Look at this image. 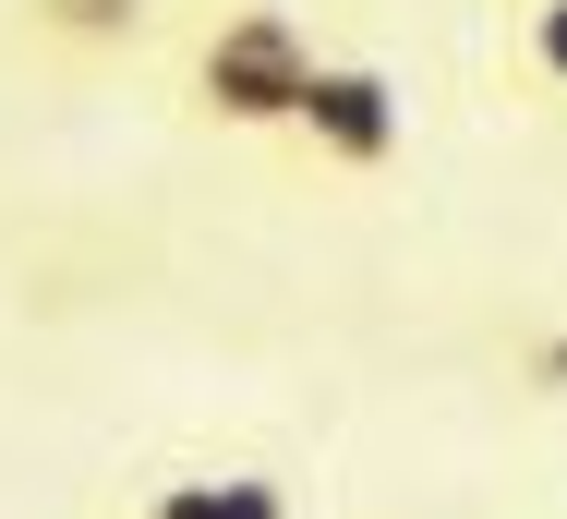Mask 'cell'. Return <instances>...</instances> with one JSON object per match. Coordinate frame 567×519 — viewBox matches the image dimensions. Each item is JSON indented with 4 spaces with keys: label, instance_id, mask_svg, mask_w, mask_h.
Listing matches in <instances>:
<instances>
[{
    "label": "cell",
    "instance_id": "1",
    "mask_svg": "<svg viewBox=\"0 0 567 519\" xmlns=\"http://www.w3.org/2000/svg\"><path fill=\"white\" fill-rule=\"evenodd\" d=\"M315 73H327V49L278 0H229L218 24L194 37V109L229 121V133H290L302 98H315Z\"/></svg>",
    "mask_w": 567,
    "mask_h": 519
},
{
    "label": "cell",
    "instance_id": "2",
    "mask_svg": "<svg viewBox=\"0 0 567 519\" xmlns=\"http://www.w3.org/2000/svg\"><path fill=\"white\" fill-rule=\"evenodd\" d=\"M290 145H302L315 170H339V182H374V170L411 145V98H399V73H386V61H327L315 98H302V121H290Z\"/></svg>",
    "mask_w": 567,
    "mask_h": 519
},
{
    "label": "cell",
    "instance_id": "3",
    "mask_svg": "<svg viewBox=\"0 0 567 519\" xmlns=\"http://www.w3.org/2000/svg\"><path fill=\"white\" fill-rule=\"evenodd\" d=\"M110 519H302L278 471H145Z\"/></svg>",
    "mask_w": 567,
    "mask_h": 519
},
{
    "label": "cell",
    "instance_id": "4",
    "mask_svg": "<svg viewBox=\"0 0 567 519\" xmlns=\"http://www.w3.org/2000/svg\"><path fill=\"white\" fill-rule=\"evenodd\" d=\"M145 24H157V0H24V37H37V49H73V61L133 49Z\"/></svg>",
    "mask_w": 567,
    "mask_h": 519
},
{
    "label": "cell",
    "instance_id": "5",
    "mask_svg": "<svg viewBox=\"0 0 567 519\" xmlns=\"http://www.w3.org/2000/svg\"><path fill=\"white\" fill-rule=\"evenodd\" d=\"M519 73L567 109V0H519Z\"/></svg>",
    "mask_w": 567,
    "mask_h": 519
}]
</instances>
